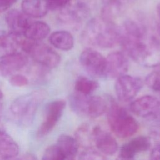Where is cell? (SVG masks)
I'll list each match as a JSON object with an SVG mask.
<instances>
[{
    "instance_id": "obj_22",
    "label": "cell",
    "mask_w": 160,
    "mask_h": 160,
    "mask_svg": "<svg viewBox=\"0 0 160 160\" xmlns=\"http://www.w3.org/2000/svg\"><path fill=\"white\" fill-rule=\"evenodd\" d=\"M5 31H0V59L5 56L17 52L19 47V38Z\"/></svg>"
},
{
    "instance_id": "obj_23",
    "label": "cell",
    "mask_w": 160,
    "mask_h": 160,
    "mask_svg": "<svg viewBox=\"0 0 160 160\" xmlns=\"http://www.w3.org/2000/svg\"><path fill=\"white\" fill-rule=\"evenodd\" d=\"M56 144L64 152L68 160L74 159L79 148L76 139L67 134L60 135L57 139Z\"/></svg>"
},
{
    "instance_id": "obj_35",
    "label": "cell",
    "mask_w": 160,
    "mask_h": 160,
    "mask_svg": "<svg viewBox=\"0 0 160 160\" xmlns=\"http://www.w3.org/2000/svg\"><path fill=\"white\" fill-rule=\"evenodd\" d=\"M157 12H158V15L159 19L160 20V3L157 6Z\"/></svg>"
},
{
    "instance_id": "obj_34",
    "label": "cell",
    "mask_w": 160,
    "mask_h": 160,
    "mask_svg": "<svg viewBox=\"0 0 160 160\" xmlns=\"http://www.w3.org/2000/svg\"><path fill=\"white\" fill-rule=\"evenodd\" d=\"M3 112V104L0 101V118H1Z\"/></svg>"
},
{
    "instance_id": "obj_32",
    "label": "cell",
    "mask_w": 160,
    "mask_h": 160,
    "mask_svg": "<svg viewBox=\"0 0 160 160\" xmlns=\"http://www.w3.org/2000/svg\"><path fill=\"white\" fill-rule=\"evenodd\" d=\"M151 160H160V144L155 146L151 152Z\"/></svg>"
},
{
    "instance_id": "obj_37",
    "label": "cell",
    "mask_w": 160,
    "mask_h": 160,
    "mask_svg": "<svg viewBox=\"0 0 160 160\" xmlns=\"http://www.w3.org/2000/svg\"><path fill=\"white\" fill-rule=\"evenodd\" d=\"M69 160H74V159H69Z\"/></svg>"
},
{
    "instance_id": "obj_9",
    "label": "cell",
    "mask_w": 160,
    "mask_h": 160,
    "mask_svg": "<svg viewBox=\"0 0 160 160\" xmlns=\"http://www.w3.org/2000/svg\"><path fill=\"white\" fill-rule=\"evenodd\" d=\"M66 104V101L63 99L54 100L47 104L43 121L38 131V136H46L52 130L61 118Z\"/></svg>"
},
{
    "instance_id": "obj_30",
    "label": "cell",
    "mask_w": 160,
    "mask_h": 160,
    "mask_svg": "<svg viewBox=\"0 0 160 160\" xmlns=\"http://www.w3.org/2000/svg\"><path fill=\"white\" fill-rule=\"evenodd\" d=\"M49 10H61L67 6L71 0H45Z\"/></svg>"
},
{
    "instance_id": "obj_29",
    "label": "cell",
    "mask_w": 160,
    "mask_h": 160,
    "mask_svg": "<svg viewBox=\"0 0 160 160\" xmlns=\"http://www.w3.org/2000/svg\"><path fill=\"white\" fill-rule=\"evenodd\" d=\"M10 84L15 87H22L29 83V79L23 74H14L9 78Z\"/></svg>"
},
{
    "instance_id": "obj_25",
    "label": "cell",
    "mask_w": 160,
    "mask_h": 160,
    "mask_svg": "<svg viewBox=\"0 0 160 160\" xmlns=\"http://www.w3.org/2000/svg\"><path fill=\"white\" fill-rule=\"evenodd\" d=\"M75 139L81 146L86 149L92 148L91 146L93 143L92 129H90L88 124H82L76 130L75 133Z\"/></svg>"
},
{
    "instance_id": "obj_13",
    "label": "cell",
    "mask_w": 160,
    "mask_h": 160,
    "mask_svg": "<svg viewBox=\"0 0 160 160\" xmlns=\"http://www.w3.org/2000/svg\"><path fill=\"white\" fill-rule=\"evenodd\" d=\"M5 21L9 32L18 37H23L25 31L32 22L31 18L22 11L16 9L9 10L6 14Z\"/></svg>"
},
{
    "instance_id": "obj_19",
    "label": "cell",
    "mask_w": 160,
    "mask_h": 160,
    "mask_svg": "<svg viewBox=\"0 0 160 160\" xmlns=\"http://www.w3.org/2000/svg\"><path fill=\"white\" fill-rule=\"evenodd\" d=\"M22 11L29 18H42L46 15L49 9L45 0H22Z\"/></svg>"
},
{
    "instance_id": "obj_2",
    "label": "cell",
    "mask_w": 160,
    "mask_h": 160,
    "mask_svg": "<svg viewBox=\"0 0 160 160\" xmlns=\"http://www.w3.org/2000/svg\"><path fill=\"white\" fill-rule=\"evenodd\" d=\"M121 30L112 21L101 18L90 19L82 32L83 41L91 46L111 48L119 43Z\"/></svg>"
},
{
    "instance_id": "obj_31",
    "label": "cell",
    "mask_w": 160,
    "mask_h": 160,
    "mask_svg": "<svg viewBox=\"0 0 160 160\" xmlns=\"http://www.w3.org/2000/svg\"><path fill=\"white\" fill-rule=\"evenodd\" d=\"M17 0H0V13L9 9Z\"/></svg>"
},
{
    "instance_id": "obj_1",
    "label": "cell",
    "mask_w": 160,
    "mask_h": 160,
    "mask_svg": "<svg viewBox=\"0 0 160 160\" xmlns=\"http://www.w3.org/2000/svg\"><path fill=\"white\" fill-rule=\"evenodd\" d=\"M121 30V44L125 54L145 67L160 64V41L147 27L134 20H127Z\"/></svg>"
},
{
    "instance_id": "obj_10",
    "label": "cell",
    "mask_w": 160,
    "mask_h": 160,
    "mask_svg": "<svg viewBox=\"0 0 160 160\" xmlns=\"http://www.w3.org/2000/svg\"><path fill=\"white\" fill-rule=\"evenodd\" d=\"M143 82L138 77L131 75H122L115 82L114 89L118 98L122 102L132 99L140 91Z\"/></svg>"
},
{
    "instance_id": "obj_4",
    "label": "cell",
    "mask_w": 160,
    "mask_h": 160,
    "mask_svg": "<svg viewBox=\"0 0 160 160\" xmlns=\"http://www.w3.org/2000/svg\"><path fill=\"white\" fill-rule=\"evenodd\" d=\"M108 121L112 131L121 138L134 134L139 129V124L123 107L112 99L109 100Z\"/></svg>"
},
{
    "instance_id": "obj_18",
    "label": "cell",
    "mask_w": 160,
    "mask_h": 160,
    "mask_svg": "<svg viewBox=\"0 0 160 160\" xmlns=\"http://www.w3.org/2000/svg\"><path fill=\"white\" fill-rule=\"evenodd\" d=\"M19 151L18 144L6 131L0 122V158L8 159L16 158Z\"/></svg>"
},
{
    "instance_id": "obj_6",
    "label": "cell",
    "mask_w": 160,
    "mask_h": 160,
    "mask_svg": "<svg viewBox=\"0 0 160 160\" xmlns=\"http://www.w3.org/2000/svg\"><path fill=\"white\" fill-rule=\"evenodd\" d=\"M19 39V47L29 54L33 61L38 64L48 69H52L58 66L60 62V56L50 46L29 39Z\"/></svg>"
},
{
    "instance_id": "obj_11",
    "label": "cell",
    "mask_w": 160,
    "mask_h": 160,
    "mask_svg": "<svg viewBox=\"0 0 160 160\" xmlns=\"http://www.w3.org/2000/svg\"><path fill=\"white\" fill-rule=\"evenodd\" d=\"M129 108L141 118H154L160 114V100L153 96L145 95L132 101Z\"/></svg>"
},
{
    "instance_id": "obj_26",
    "label": "cell",
    "mask_w": 160,
    "mask_h": 160,
    "mask_svg": "<svg viewBox=\"0 0 160 160\" xmlns=\"http://www.w3.org/2000/svg\"><path fill=\"white\" fill-rule=\"evenodd\" d=\"M66 157L57 144L48 147L42 156L41 160H66Z\"/></svg>"
},
{
    "instance_id": "obj_16",
    "label": "cell",
    "mask_w": 160,
    "mask_h": 160,
    "mask_svg": "<svg viewBox=\"0 0 160 160\" xmlns=\"http://www.w3.org/2000/svg\"><path fill=\"white\" fill-rule=\"evenodd\" d=\"M151 142L149 137L139 136L133 138L122 146L119 155L122 156L134 158L136 154L146 151L151 147Z\"/></svg>"
},
{
    "instance_id": "obj_7",
    "label": "cell",
    "mask_w": 160,
    "mask_h": 160,
    "mask_svg": "<svg viewBox=\"0 0 160 160\" xmlns=\"http://www.w3.org/2000/svg\"><path fill=\"white\" fill-rule=\"evenodd\" d=\"M89 5L81 0H71L60 10L59 18L62 22L74 27L81 25L90 15Z\"/></svg>"
},
{
    "instance_id": "obj_12",
    "label": "cell",
    "mask_w": 160,
    "mask_h": 160,
    "mask_svg": "<svg viewBox=\"0 0 160 160\" xmlns=\"http://www.w3.org/2000/svg\"><path fill=\"white\" fill-rule=\"evenodd\" d=\"M92 135L93 143L102 154L112 155L118 151V144L114 137L99 126L92 129Z\"/></svg>"
},
{
    "instance_id": "obj_14",
    "label": "cell",
    "mask_w": 160,
    "mask_h": 160,
    "mask_svg": "<svg viewBox=\"0 0 160 160\" xmlns=\"http://www.w3.org/2000/svg\"><path fill=\"white\" fill-rule=\"evenodd\" d=\"M105 77L118 78L128 71L129 61L126 55L120 51L110 53L107 58Z\"/></svg>"
},
{
    "instance_id": "obj_24",
    "label": "cell",
    "mask_w": 160,
    "mask_h": 160,
    "mask_svg": "<svg viewBox=\"0 0 160 160\" xmlns=\"http://www.w3.org/2000/svg\"><path fill=\"white\" fill-rule=\"evenodd\" d=\"M98 88L99 84L96 81L84 76L79 77L74 84L75 91L84 95H91Z\"/></svg>"
},
{
    "instance_id": "obj_20",
    "label": "cell",
    "mask_w": 160,
    "mask_h": 160,
    "mask_svg": "<svg viewBox=\"0 0 160 160\" xmlns=\"http://www.w3.org/2000/svg\"><path fill=\"white\" fill-rule=\"evenodd\" d=\"M51 31L49 26L44 21H32L24 34V38L30 41L39 42L46 38Z\"/></svg>"
},
{
    "instance_id": "obj_33",
    "label": "cell",
    "mask_w": 160,
    "mask_h": 160,
    "mask_svg": "<svg viewBox=\"0 0 160 160\" xmlns=\"http://www.w3.org/2000/svg\"><path fill=\"white\" fill-rule=\"evenodd\" d=\"M115 160H134V158H126L124 156H122L121 155H119L116 158Z\"/></svg>"
},
{
    "instance_id": "obj_8",
    "label": "cell",
    "mask_w": 160,
    "mask_h": 160,
    "mask_svg": "<svg viewBox=\"0 0 160 160\" xmlns=\"http://www.w3.org/2000/svg\"><path fill=\"white\" fill-rule=\"evenodd\" d=\"M79 62L91 77H105L106 60L98 51L91 48L84 49L80 54Z\"/></svg>"
},
{
    "instance_id": "obj_3",
    "label": "cell",
    "mask_w": 160,
    "mask_h": 160,
    "mask_svg": "<svg viewBox=\"0 0 160 160\" xmlns=\"http://www.w3.org/2000/svg\"><path fill=\"white\" fill-rule=\"evenodd\" d=\"M46 96V92L39 89L17 98L10 106L11 114L21 124L25 126L31 125Z\"/></svg>"
},
{
    "instance_id": "obj_36",
    "label": "cell",
    "mask_w": 160,
    "mask_h": 160,
    "mask_svg": "<svg viewBox=\"0 0 160 160\" xmlns=\"http://www.w3.org/2000/svg\"><path fill=\"white\" fill-rule=\"evenodd\" d=\"M2 97H3V93H2V91L0 89V101L2 99Z\"/></svg>"
},
{
    "instance_id": "obj_15",
    "label": "cell",
    "mask_w": 160,
    "mask_h": 160,
    "mask_svg": "<svg viewBox=\"0 0 160 160\" xmlns=\"http://www.w3.org/2000/svg\"><path fill=\"white\" fill-rule=\"evenodd\" d=\"M28 62V58L23 54L15 52L0 59V76L11 77L24 68Z\"/></svg>"
},
{
    "instance_id": "obj_28",
    "label": "cell",
    "mask_w": 160,
    "mask_h": 160,
    "mask_svg": "<svg viewBox=\"0 0 160 160\" xmlns=\"http://www.w3.org/2000/svg\"><path fill=\"white\" fill-rule=\"evenodd\" d=\"M79 160H108L99 151H96L92 148L86 149L79 155Z\"/></svg>"
},
{
    "instance_id": "obj_17",
    "label": "cell",
    "mask_w": 160,
    "mask_h": 160,
    "mask_svg": "<svg viewBox=\"0 0 160 160\" xmlns=\"http://www.w3.org/2000/svg\"><path fill=\"white\" fill-rule=\"evenodd\" d=\"M132 1V0H101V17L112 21L122 14Z\"/></svg>"
},
{
    "instance_id": "obj_21",
    "label": "cell",
    "mask_w": 160,
    "mask_h": 160,
    "mask_svg": "<svg viewBox=\"0 0 160 160\" xmlns=\"http://www.w3.org/2000/svg\"><path fill=\"white\" fill-rule=\"evenodd\" d=\"M49 41L54 48L62 51H69L74 46V38L67 31L53 32L51 34Z\"/></svg>"
},
{
    "instance_id": "obj_5",
    "label": "cell",
    "mask_w": 160,
    "mask_h": 160,
    "mask_svg": "<svg viewBox=\"0 0 160 160\" xmlns=\"http://www.w3.org/2000/svg\"><path fill=\"white\" fill-rule=\"evenodd\" d=\"M71 109L78 115L96 118L107 112L109 100L99 96L74 92L69 98Z\"/></svg>"
},
{
    "instance_id": "obj_27",
    "label": "cell",
    "mask_w": 160,
    "mask_h": 160,
    "mask_svg": "<svg viewBox=\"0 0 160 160\" xmlns=\"http://www.w3.org/2000/svg\"><path fill=\"white\" fill-rule=\"evenodd\" d=\"M156 67V69L146 76L145 82L151 89L160 92V64Z\"/></svg>"
}]
</instances>
